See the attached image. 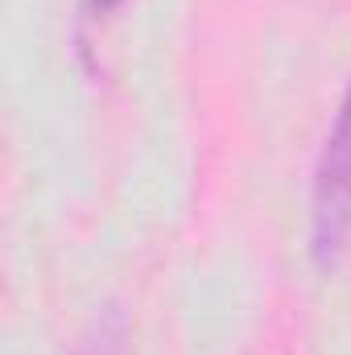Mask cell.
Instances as JSON below:
<instances>
[{
    "label": "cell",
    "mask_w": 351,
    "mask_h": 355,
    "mask_svg": "<svg viewBox=\"0 0 351 355\" xmlns=\"http://www.w3.org/2000/svg\"><path fill=\"white\" fill-rule=\"evenodd\" d=\"M351 240V83L327 132L314 194H310V252L318 268H335Z\"/></svg>",
    "instance_id": "6da1fadb"
},
{
    "label": "cell",
    "mask_w": 351,
    "mask_h": 355,
    "mask_svg": "<svg viewBox=\"0 0 351 355\" xmlns=\"http://www.w3.org/2000/svg\"><path fill=\"white\" fill-rule=\"evenodd\" d=\"M116 4H120V0H87L83 8H87L91 17H99V12H108V8H116Z\"/></svg>",
    "instance_id": "7a4b0ae2"
}]
</instances>
